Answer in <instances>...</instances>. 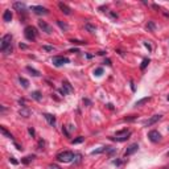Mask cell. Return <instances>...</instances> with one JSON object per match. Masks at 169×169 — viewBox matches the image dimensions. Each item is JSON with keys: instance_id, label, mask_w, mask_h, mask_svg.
<instances>
[{"instance_id": "6da1fadb", "label": "cell", "mask_w": 169, "mask_h": 169, "mask_svg": "<svg viewBox=\"0 0 169 169\" xmlns=\"http://www.w3.org/2000/svg\"><path fill=\"white\" fill-rule=\"evenodd\" d=\"M74 156L75 155L71 151H63V152L57 155V160L61 161V163H71L74 160Z\"/></svg>"}, {"instance_id": "7a4b0ae2", "label": "cell", "mask_w": 169, "mask_h": 169, "mask_svg": "<svg viewBox=\"0 0 169 169\" xmlns=\"http://www.w3.org/2000/svg\"><path fill=\"white\" fill-rule=\"evenodd\" d=\"M9 48H12V36L11 34H5V36H3L1 41H0V50L3 53H5Z\"/></svg>"}, {"instance_id": "3957f363", "label": "cell", "mask_w": 169, "mask_h": 169, "mask_svg": "<svg viewBox=\"0 0 169 169\" xmlns=\"http://www.w3.org/2000/svg\"><path fill=\"white\" fill-rule=\"evenodd\" d=\"M24 36H25V38L28 40V41H34L37 37V29L32 25L26 26V28L24 29Z\"/></svg>"}, {"instance_id": "277c9868", "label": "cell", "mask_w": 169, "mask_h": 169, "mask_svg": "<svg viewBox=\"0 0 169 169\" xmlns=\"http://www.w3.org/2000/svg\"><path fill=\"white\" fill-rule=\"evenodd\" d=\"M52 62H53V65H54V66L60 67V66L69 63L70 61H69V58H67V57H63V55H54V57L52 58Z\"/></svg>"}, {"instance_id": "5b68a950", "label": "cell", "mask_w": 169, "mask_h": 169, "mask_svg": "<svg viewBox=\"0 0 169 169\" xmlns=\"http://www.w3.org/2000/svg\"><path fill=\"white\" fill-rule=\"evenodd\" d=\"M38 26H40V29H41L44 33H46V34H52L53 33V28L46 23V21H42V20L38 21Z\"/></svg>"}, {"instance_id": "8992f818", "label": "cell", "mask_w": 169, "mask_h": 169, "mask_svg": "<svg viewBox=\"0 0 169 169\" xmlns=\"http://www.w3.org/2000/svg\"><path fill=\"white\" fill-rule=\"evenodd\" d=\"M148 137H149V140L152 143H158L161 140V135L158 131H156V129H153V131H149L148 132Z\"/></svg>"}, {"instance_id": "52a82bcc", "label": "cell", "mask_w": 169, "mask_h": 169, "mask_svg": "<svg viewBox=\"0 0 169 169\" xmlns=\"http://www.w3.org/2000/svg\"><path fill=\"white\" fill-rule=\"evenodd\" d=\"M31 9L36 15H48V9L45 7H42V5H32Z\"/></svg>"}, {"instance_id": "ba28073f", "label": "cell", "mask_w": 169, "mask_h": 169, "mask_svg": "<svg viewBox=\"0 0 169 169\" xmlns=\"http://www.w3.org/2000/svg\"><path fill=\"white\" fill-rule=\"evenodd\" d=\"M62 84H63V86H62V89L60 90V92H61V94H62V95H66V94H69V92H73V91H74V90H73V87H71V84L69 83L67 81H65Z\"/></svg>"}, {"instance_id": "9c48e42d", "label": "cell", "mask_w": 169, "mask_h": 169, "mask_svg": "<svg viewBox=\"0 0 169 169\" xmlns=\"http://www.w3.org/2000/svg\"><path fill=\"white\" fill-rule=\"evenodd\" d=\"M161 118H163V115H155V116H152V118H149L148 120H145L143 124H144V127H149V126H152V124L157 123Z\"/></svg>"}, {"instance_id": "30bf717a", "label": "cell", "mask_w": 169, "mask_h": 169, "mask_svg": "<svg viewBox=\"0 0 169 169\" xmlns=\"http://www.w3.org/2000/svg\"><path fill=\"white\" fill-rule=\"evenodd\" d=\"M137 149H139V144H137V143H133V144H131V145H129V147L126 149V153H124V156L127 157V156L133 155V153L136 152Z\"/></svg>"}, {"instance_id": "8fae6325", "label": "cell", "mask_w": 169, "mask_h": 169, "mask_svg": "<svg viewBox=\"0 0 169 169\" xmlns=\"http://www.w3.org/2000/svg\"><path fill=\"white\" fill-rule=\"evenodd\" d=\"M58 7H60V9L62 13H65V15H71V8L69 7L67 4L61 1V3H58Z\"/></svg>"}, {"instance_id": "7c38bea8", "label": "cell", "mask_w": 169, "mask_h": 169, "mask_svg": "<svg viewBox=\"0 0 169 169\" xmlns=\"http://www.w3.org/2000/svg\"><path fill=\"white\" fill-rule=\"evenodd\" d=\"M13 8H15L16 11H18V12H25V9H26V5L24 4V3H20V1H16V3H13Z\"/></svg>"}, {"instance_id": "4fadbf2b", "label": "cell", "mask_w": 169, "mask_h": 169, "mask_svg": "<svg viewBox=\"0 0 169 169\" xmlns=\"http://www.w3.org/2000/svg\"><path fill=\"white\" fill-rule=\"evenodd\" d=\"M44 118L46 119V121L50 124V126H54L55 124V116L52 115V114H44Z\"/></svg>"}, {"instance_id": "5bb4252c", "label": "cell", "mask_w": 169, "mask_h": 169, "mask_svg": "<svg viewBox=\"0 0 169 169\" xmlns=\"http://www.w3.org/2000/svg\"><path fill=\"white\" fill-rule=\"evenodd\" d=\"M3 20H4L5 23H9V21L12 20V12H11L9 9H7L4 13H3Z\"/></svg>"}, {"instance_id": "9a60e30c", "label": "cell", "mask_w": 169, "mask_h": 169, "mask_svg": "<svg viewBox=\"0 0 169 169\" xmlns=\"http://www.w3.org/2000/svg\"><path fill=\"white\" fill-rule=\"evenodd\" d=\"M149 100H151V98H149V97H145V98H143V99L137 100V102L135 103V107H140V106L145 104V103H147V102H149Z\"/></svg>"}, {"instance_id": "2e32d148", "label": "cell", "mask_w": 169, "mask_h": 169, "mask_svg": "<svg viewBox=\"0 0 169 169\" xmlns=\"http://www.w3.org/2000/svg\"><path fill=\"white\" fill-rule=\"evenodd\" d=\"M129 135H131V132H128L127 135H124V136H118V137H111L112 140H115V141H126V140H128V137H129Z\"/></svg>"}, {"instance_id": "e0dca14e", "label": "cell", "mask_w": 169, "mask_h": 169, "mask_svg": "<svg viewBox=\"0 0 169 169\" xmlns=\"http://www.w3.org/2000/svg\"><path fill=\"white\" fill-rule=\"evenodd\" d=\"M84 28H86L87 31L90 32V33H95V32H97V26L92 25V24H90V23H86V24H84Z\"/></svg>"}, {"instance_id": "ac0fdd59", "label": "cell", "mask_w": 169, "mask_h": 169, "mask_svg": "<svg viewBox=\"0 0 169 169\" xmlns=\"http://www.w3.org/2000/svg\"><path fill=\"white\" fill-rule=\"evenodd\" d=\"M0 131H1V133L4 135V136H7L8 139H11V140H13V135L11 133V132H8L7 129H5V127H0Z\"/></svg>"}, {"instance_id": "d6986e66", "label": "cell", "mask_w": 169, "mask_h": 169, "mask_svg": "<svg viewBox=\"0 0 169 169\" xmlns=\"http://www.w3.org/2000/svg\"><path fill=\"white\" fill-rule=\"evenodd\" d=\"M26 70H28L29 73L32 74V75H34V77H40V71H38V70H36V69H33L32 66H26Z\"/></svg>"}, {"instance_id": "ffe728a7", "label": "cell", "mask_w": 169, "mask_h": 169, "mask_svg": "<svg viewBox=\"0 0 169 169\" xmlns=\"http://www.w3.org/2000/svg\"><path fill=\"white\" fill-rule=\"evenodd\" d=\"M18 82L21 83V86L24 87V89H26V87L29 86V82H28V79H25L24 77H18Z\"/></svg>"}, {"instance_id": "44dd1931", "label": "cell", "mask_w": 169, "mask_h": 169, "mask_svg": "<svg viewBox=\"0 0 169 169\" xmlns=\"http://www.w3.org/2000/svg\"><path fill=\"white\" fill-rule=\"evenodd\" d=\"M31 95H32V98H33L34 100H38V102L42 99V95H41V92H40V91H33Z\"/></svg>"}, {"instance_id": "7402d4cb", "label": "cell", "mask_w": 169, "mask_h": 169, "mask_svg": "<svg viewBox=\"0 0 169 169\" xmlns=\"http://www.w3.org/2000/svg\"><path fill=\"white\" fill-rule=\"evenodd\" d=\"M20 115H21V116H24V118H28V116L31 115V111H29L28 108L23 107V108L20 110Z\"/></svg>"}, {"instance_id": "603a6c76", "label": "cell", "mask_w": 169, "mask_h": 169, "mask_svg": "<svg viewBox=\"0 0 169 169\" xmlns=\"http://www.w3.org/2000/svg\"><path fill=\"white\" fill-rule=\"evenodd\" d=\"M107 148L108 147H100L99 149H95L91 152V155H99V153H103V152H107Z\"/></svg>"}, {"instance_id": "cb8c5ba5", "label": "cell", "mask_w": 169, "mask_h": 169, "mask_svg": "<svg viewBox=\"0 0 169 169\" xmlns=\"http://www.w3.org/2000/svg\"><path fill=\"white\" fill-rule=\"evenodd\" d=\"M57 24H58V26H60L61 29H63V31H67V29H69V25L66 23H63V21L57 20Z\"/></svg>"}, {"instance_id": "d4e9b609", "label": "cell", "mask_w": 169, "mask_h": 169, "mask_svg": "<svg viewBox=\"0 0 169 169\" xmlns=\"http://www.w3.org/2000/svg\"><path fill=\"white\" fill-rule=\"evenodd\" d=\"M147 29H148V31H151V32H155V29H156V25H155V23H153V21H148Z\"/></svg>"}, {"instance_id": "484cf974", "label": "cell", "mask_w": 169, "mask_h": 169, "mask_svg": "<svg viewBox=\"0 0 169 169\" xmlns=\"http://www.w3.org/2000/svg\"><path fill=\"white\" fill-rule=\"evenodd\" d=\"M84 140V137H82V136H78L77 137V139H73L71 140V143H73V144H79V143H82Z\"/></svg>"}, {"instance_id": "4316f807", "label": "cell", "mask_w": 169, "mask_h": 169, "mask_svg": "<svg viewBox=\"0 0 169 169\" xmlns=\"http://www.w3.org/2000/svg\"><path fill=\"white\" fill-rule=\"evenodd\" d=\"M148 63H149V60H148V58H144V60H143V63L140 65V69H141V70H144V69L147 67Z\"/></svg>"}, {"instance_id": "83f0119b", "label": "cell", "mask_w": 169, "mask_h": 169, "mask_svg": "<svg viewBox=\"0 0 169 169\" xmlns=\"http://www.w3.org/2000/svg\"><path fill=\"white\" fill-rule=\"evenodd\" d=\"M128 132H129V131H127V129H121V131H118V132H116L115 136H116V137H118V136H124V135H127Z\"/></svg>"}, {"instance_id": "f1b7e54d", "label": "cell", "mask_w": 169, "mask_h": 169, "mask_svg": "<svg viewBox=\"0 0 169 169\" xmlns=\"http://www.w3.org/2000/svg\"><path fill=\"white\" fill-rule=\"evenodd\" d=\"M94 74H95V75H98V77L102 75V74H103V69H102V67H97V69L94 70Z\"/></svg>"}, {"instance_id": "f546056e", "label": "cell", "mask_w": 169, "mask_h": 169, "mask_svg": "<svg viewBox=\"0 0 169 169\" xmlns=\"http://www.w3.org/2000/svg\"><path fill=\"white\" fill-rule=\"evenodd\" d=\"M34 158V156H26V157H24V160H23V163L24 164H28L29 161H32Z\"/></svg>"}, {"instance_id": "4dcf8cb0", "label": "cell", "mask_w": 169, "mask_h": 169, "mask_svg": "<svg viewBox=\"0 0 169 169\" xmlns=\"http://www.w3.org/2000/svg\"><path fill=\"white\" fill-rule=\"evenodd\" d=\"M42 49H44L45 52H53V50H54V48H53V46H48V45H44V46H42Z\"/></svg>"}, {"instance_id": "1f68e13d", "label": "cell", "mask_w": 169, "mask_h": 169, "mask_svg": "<svg viewBox=\"0 0 169 169\" xmlns=\"http://www.w3.org/2000/svg\"><path fill=\"white\" fill-rule=\"evenodd\" d=\"M49 169H62V168H61V166H58V165H55V164H50Z\"/></svg>"}, {"instance_id": "d6a6232c", "label": "cell", "mask_w": 169, "mask_h": 169, "mask_svg": "<svg viewBox=\"0 0 169 169\" xmlns=\"http://www.w3.org/2000/svg\"><path fill=\"white\" fill-rule=\"evenodd\" d=\"M112 164H114V165H121V164H123V161H121V160H114Z\"/></svg>"}, {"instance_id": "836d02e7", "label": "cell", "mask_w": 169, "mask_h": 169, "mask_svg": "<svg viewBox=\"0 0 169 169\" xmlns=\"http://www.w3.org/2000/svg\"><path fill=\"white\" fill-rule=\"evenodd\" d=\"M135 118H136V116H129V118H124V120H126V121H132V120H135Z\"/></svg>"}, {"instance_id": "e575fe53", "label": "cell", "mask_w": 169, "mask_h": 169, "mask_svg": "<svg viewBox=\"0 0 169 169\" xmlns=\"http://www.w3.org/2000/svg\"><path fill=\"white\" fill-rule=\"evenodd\" d=\"M73 44H86V41H77V40H71Z\"/></svg>"}, {"instance_id": "d590c367", "label": "cell", "mask_w": 169, "mask_h": 169, "mask_svg": "<svg viewBox=\"0 0 169 169\" xmlns=\"http://www.w3.org/2000/svg\"><path fill=\"white\" fill-rule=\"evenodd\" d=\"M9 161H11V163H12V164H15V165H17V164H18L17 161H16V160H15V158H13V157H9Z\"/></svg>"}, {"instance_id": "8d00e7d4", "label": "cell", "mask_w": 169, "mask_h": 169, "mask_svg": "<svg viewBox=\"0 0 169 169\" xmlns=\"http://www.w3.org/2000/svg\"><path fill=\"white\" fill-rule=\"evenodd\" d=\"M28 131H29V133H31L32 136H34V129H33V128H29Z\"/></svg>"}, {"instance_id": "74e56055", "label": "cell", "mask_w": 169, "mask_h": 169, "mask_svg": "<svg viewBox=\"0 0 169 169\" xmlns=\"http://www.w3.org/2000/svg\"><path fill=\"white\" fill-rule=\"evenodd\" d=\"M144 45H145V46H147V48H148V50H151V49H152V48H151V45H149V44H148V42H144Z\"/></svg>"}, {"instance_id": "f35d334b", "label": "cell", "mask_w": 169, "mask_h": 169, "mask_svg": "<svg viewBox=\"0 0 169 169\" xmlns=\"http://www.w3.org/2000/svg\"><path fill=\"white\" fill-rule=\"evenodd\" d=\"M104 63H107L108 66H111V61H110V60H106V61H104Z\"/></svg>"}, {"instance_id": "ab89813d", "label": "cell", "mask_w": 169, "mask_h": 169, "mask_svg": "<svg viewBox=\"0 0 169 169\" xmlns=\"http://www.w3.org/2000/svg\"><path fill=\"white\" fill-rule=\"evenodd\" d=\"M168 100H169V97H168Z\"/></svg>"}]
</instances>
